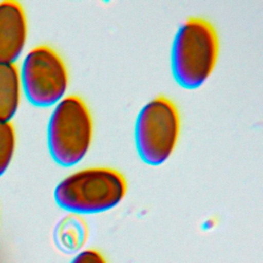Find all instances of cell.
I'll return each instance as SVG.
<instances>
[{"label":"cell","instance_id":"cell-1","mask_svg":"<svg viewBox=\"0 0 263 263\" xmlns=\"http://www.w3.org/2000/svg\"><path fill=\"white\" fill-rule=\"evenodd\" d=\"M127 191L124 176L107 166L76 171L55 186L57 204L73 214H99L118 205Z\"/></svg>","mask_w":263,"mask_h":263},{"label":"cell","instance_id":"cell-2","mask_svg":"<svg viewBox=\"0 0 263 263\" xmlns=\"http://www.w3.org/2000/svg\"><path fill=\"white\" fill-rule=\"evenodd\" d=\"M219 55L215 27L202 17H189L178 29L172 46V72L187 89L201 86L213 73Z\"/></svg>","mask_w":263,"mask_h":263},{"label":"cell","instance_id":"cell-3","mask_svg":"<svg viewBox=\"0 0 263 263\" xmlns=\"http://www.w3.org/2000/svg\"><path fill=\"white\" fill-rule=\"evenodd\" d=\"M93 134L91 113L82 98L64 97L50 114L47 145L52 159L62 166H73L87 154Z\"/></svg>","mask_w":263,"mask_h":263},{"label":"cell","instance_id":"cell-4","mask_svg":"<svg viewBox=\"0 0 263 263\" xmlns=\"http://www.w3.org/2000/svg\"><path fill=\"white\" fill-rule=\"evenodd\" d=\"M180 128L179 111L173 101L164 96L150 100L139 112L135 125L141 159L152 166L164 163L177 146Z\"/></svg>","mask_w":263,"mask_h":263},{"label":"cell","instance_id":"cell-5","mask_svg":"<svg viewBox=\"0 0 263 263\" xmlns=\"http://www.w3.org/2000/svg\"><path fill=\"white\" fill-rule=\"evenodd\" d=\"M23 95L36 107L54 106L65 96L69 74L61 55L48 45L31 48L18 69Z\"/></svg>","mask_w":263,"mask_h":263},{"label":"cell","instance_id":"cell-6","mask_svg":"<svg viewBox=\"0 0 263 263\" xmlns=\"http://www.w3.org/2000/svg\"><path fill=\"white\" fill-rule=\"evenodd\" d=\"M28 39V21L21 3L0 2V63L15 64L22 57Z\"/></svg>","mask_w":263,"mask_h":263},{"label":"cell","instance_id":"cell-7","mask_svg":"<svg viewBox=\"0 0 263 263\" xmlns=\"http://www.w3.org/2000/svg\"><path fill=\"white\" fill-rule=\"evenodd\" d=\"M22 96L17 66L0 63V121H11L20 108Z\"/></svg>","mask_w":263,"mask_h":263},{"label":"cell","instance_id":"cell-8","mask_svg":"<svg viewBox=\"0 0 263 263\" xmlns=\"http://www.w3.org/2000/svg\"><path fill=\"white\" fill-rule=\"evenodd\" d=\"M16 147L15 129L11 121H0V177L8 170Z\"/></svg>","mask_w":263,"mask_h":263},{"label":"cell","instance_id":"cell-9","mask_svg":"<svg viewBox=\"0 0 263 263\" xmlns=\"http://www.w3.org/2000/svg\"><path fill=\"white\" fill-rule=\"evenodd\" d=\"M70 263H107L101 253L96 250H83L79 252Z\"/></svg>","mask_w":263,"mask_h":263}]
</instances>
